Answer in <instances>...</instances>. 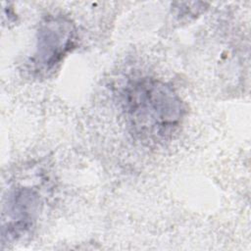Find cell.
<instances>
[{
    "label": "cell",
    "instance_id": "6da1fadb",
    "mask_svg": "<svg viewBox=\"0 0 251 251\" xmlns=\"http://www.w3.org/2000/svg\"><path fill=\"white\" fill-rule=\"evenodd\" d=\"M126 117L133 132L146 141H162L181 125L186 107L175 88L144 76L126 83L122 91Z\"/></svg>",
    "mask_w": 251,
    "mask_h": 251
},
{
    "label": "cell",
    "instance_id": "7a4b0ae2",
    "mask_svg": "<svg viewBox=\"0 0 251 251\" xmlns=\"http://www.w3.org/2000/svg\"><path fill=\"white\" fill-rule=\"evenodd\" d=\"M74 22L62 14H50L39 23L35 50L28 59V71L39 78L49 76L77 44Z\"/></svg>",
    "mask_w": 251,
    "mask_h": 251
},
{
    "label": "cell",
    "instance_id": "3957f363",
    "mask_svg": "<svg viewBox=\"0 0 251 251\" xmlns=\"http://www.w3.org/2000/svg\"><path fill=\"white\" fill-rule=\"evenodd\" d=\"M41 206V196L32 186L13 188L6 203L5 214L8 222L3 226V237L19 238L34 226Z\"/></svg>",
    "mask_w": 251,
    "mask_h": 251
}]
</instances>
